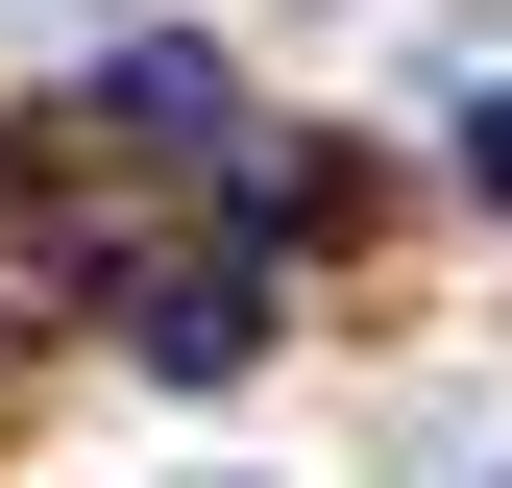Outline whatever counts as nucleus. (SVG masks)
Instances as JSON below:
<instances>
[{
  "mask_svg": "<svg viewBox=\"0 0 512 488\" xmlns=\"http://www.w3.org/2000/svg\"><path fill=\"white\" fill-rule=\"evenodd\" d=\"M464 196H512V98H488V122H464Z\"/></svg>",
  "mask_w": 512,
  "mask_h": 488,
  "instance_id": "obj_1",
  "label": "nucleus"
}]
</instances>
